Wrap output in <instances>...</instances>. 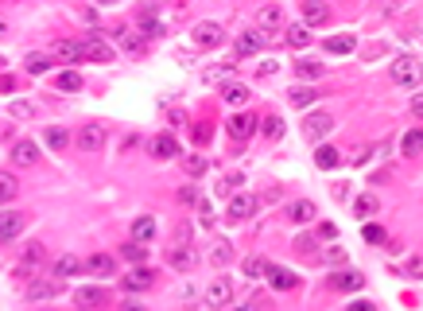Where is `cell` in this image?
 <instances>
[{
	"label": "cell",
	"instance_id": "cell-42",
	"mask_svg": "<svg viewBox=\"0 0 423 311\" xmlns=\"http://www.w3.org/2000/svg\"><path fill=\"white\" fill-rule=\"evenodd\" d=\"M55 86L59 89H82V75L78 70H62V75L55 78Z\"/></svg>",
	"mask_w": 423,
	"mask_h": 311
},
{
	"label": "cell",
	"instance_id": "cell-16",
	"mask_svg": "<svg viewBox=\"0 0 423 311\" xmlns=\"http://www.w3.org/2000/svg\"><path fill=\"white\" fill-rule=\"evenodd\" d=\"M284 20H287L284 4H264L260 12H256V28H264V31H276V28H284Z\"/></svg>",
	"mask_w": 423,
	"mask_h": 311
},
{
	"label": "cell",
	"instance_id": "cell-53",
	"mask_svg": "<svg viewBox=\"0 0 423 311\" xmlns=\"http://www.w3.org/2000/svg\"><path fill=\"white\" fill-rule=\"evenodd\" d=\"M350 311H377V304H369V300H358V304H350Z\"/></svg>",
	"mask_w": 423,
	"mask_h": 311
},
{
	"label": "cell",
	"instance_id": "cell-25",
	"mask_svg": "<svg viewBox=\"0 0 423 311\" xmlns=\"http://www.w3.org/2000/svg\"><path fill=\"white\" fill-rule=\"evenodd\" d=\"M86 268H89L94 276H113V273H117V261H113L109 253H89V257H86Z\"/></svg>",
	"mask_w": 423,
	"mask_h": 311
},
{
	"label": "cell",
	"instance_id": "cell-24",
	"mask_svg": "<svg viewBox=\"0 0 423 311\" xmlns=\"http://www.w3.org/2000/svg\"><path fill=\"white\" fill-rule=\"evenodd\" d=\"M28 218H31V214H23V210H8V214H4V226H0V234H4V245L12 241V237H20V230L28 226Z\"/></svg>",
	"mask_w": 423,
	"mask_h": 311
},
{
	"label": "cell",
	"instance_id": "cell-27",
	"mask_svg": "<svg viewBox=\"0 0 423 311\" xmlns=\"http://www.w3.org/2000/svg\"><path fill=\"white\" fill-rule=\"evenodd\" d=\"M28 300H51V296H59L62 292V284L59 280H35V284H28Z\"/></svg>",
	"mask_w": 423,
	"mask_h": 311
},
{
	"label": "cell",
	"instance_id": "cell-39",
	"mask_svg": "<svg viewBox=\"0 0 423 311\" xmlns=\"http://www.w3.org/2000/svg\"><path fill=\"white\" fill-rule=\"evenodd\" d=\"M314 160H319V168H338V163H342V152H338V148H326V144H322Z\"/></svg>",
	"mask_w": 423,
	"mask_h": 311
},
{
	"label": "cell",
	"instance_id": "cell-19",
	"mask_svg": "<svg viewBox=\"0 0 423 311\" xmlns=\"http://www.w3.org/2000/svg\"><path fill=\"white\" fill-rule=\"evenodd\" d=\"M268 284H272V292H295V288H300V276H295L292 268H280V265H272V273H268Z\"/></svg>",
	"mask_w": 423,
	"mask_h": 311
},
{
	"label": "cell",
	"instance_id": "cell-31",
	"mask_svg": "<svg viewBox=\"0 0 423 311\" xmlns=\"http://www.w3.org/2000/svg\"><path fill=\"white\" fill-rule=\"evenodd\" d=\"M121 257L128 261L132 268H136V265H144V257H148V245H140V241H124V245H121Z\"/></svg>",
	"mask_w": 423,
	"mask_h": 311
},
{
	"label": "cell",
	"instance_id": "cell-32",
	"mask_svg": "<svg viewBox=\"0 0 423 311\" xmlns=\"http://www.w3.org/2000/svg\"><path fill=\"white\" fill-rule=\"evenodd\" d=\"M303 20H307V23H330V8L307 0V4H303Z\"/></svg>",
	"mask_w": 423,
	"mask_h": 311
},
{
	"label": "cell",
	"instance_id": "cell-51",
	"mask_svg": "<svg viewBox=\"0 0 423 311\" xmlns=\"http://www.w3.org/2000/svg\"><path fill=\"white\" fill-rule=\"evenodd\" d=\"M412 117H416V121H423V94H416V97H412Z\"/></svg>",
	"mask_w": 423,
	"mask_h": 311
},
{
	"label": "cell",
	"instance_id": "cell-13",
	"mask_svg": "<svg viewBox=\"0 0 423 311\" xmlns=\"http://www.w3.org/2000/svg\"><path fill=\"white\" fill-rule=\"evenodd\" d=\"M82 273H89V268L78 253H62V257L55 261V280H74V276H82Z\"/></svg>",
	"mask_w": 423,
	"mask_h": 311
},
{
	"label": "cell",
	"instance_id": "cell-34",
	"mask_svg": "<svg viewBox=\"0 0 423 311\" xmlns=\"http://www.w3.org/2000/svg\"><path fill=\"white\" fill-rule=\"evenodd\" d=\"M284 39H287L292 47H307V43H311V31H307L303 23H287V28H284Z\"/></svg>",
	"mask_w": 423,
	"mask_h": 311
},
{
	"label": "cell",
	"instance_id": "cell-20",
	"mask_svg": "<svg viewBox=\"0 0 423 311\" xmlns=\"http://www.w3.org/2000/svg\"><path fill=\"white\" fill-rule=\"evenodd\" d=\"M160 234V222H155L152 214H140L136 222H132V241H140V245H148L152 237Z\"/></svg>",
	"mask_w": 423,
	"mask_h": 311
},
{
	"label": "cell",
	"instance_id": "cell-12",
	"mask_svg": "<svg viewBox=\"0 0 423 311\" xmlns=\"http://www.w3.org/2000/svg\"><path fill=\"white\" fill-rule=\"evenodd\" d=\"M253 210H256V199L241 191V195H234V199L226 202V222H248Z\"/></svg>",
	"mask_w": 423,
	"mask_h": 311
},
{
	"label": "cell",
	"instance_id": "cell-7",
	"mask_svg": "<svg viewBox=\"0 0 423 311\" xmlns=\"http://www.w3.org/2000/svg\"><path fill=\"white\" fill-rule=\"evenodd\" d=\"M314 218H319V207H314L311 199H295V202L284 207V222L287 226H307V222H314Z\"/></svg>",
	"mask_w": 423,
	"mask_h": 311
},
{
	"label": "cell",
	"instance_id": "cell-18",
	"mask_svg": "<svg viewBox=\"0 0 423 311\" xmlns=\"http://www.w3.org/2000/svg\"><path fill=\"white\" fill-rule=\"evenodd\" d=\"M51 55H55V59H62V62H74V59H86V47H82L78 39H55Z\"/></svg>",
	"mask_w": 423,
	"mask_h": 311
},
{
	"label": "cell",
	"instance_id": "cell-4",
	"mask_svg": "<svg viewBox=\"0 0 423 311\" xmlns=\"http://www.w3.org/2000/svg\"><path fill=\"white\" fill-rule=\"evenodd\" d=\"M206 304H210V307L234 304V280H229L226 273H218V276L210 280V288H206Z\"/></svg>",
	"mask_w": 423,
	"mask_h": 311
},
{
	"label": "cell",
	"instance_id": "cell-38",
	"mask_svg": "<svg viewBox=\"0 0 423 311\" xmlns=\"http://www.w3.org/2000/svg\"><path fill=\"white\" fill-rule=\"evenodd\" d=\"M287 102H292V105H311L314 89L311 86H292V89H287Z\"/></svg>",
	"mask_w": 423,
	"mask_h": 311
},
{
	"label": "cell",
	"instance_id": "cell-37",
	"mask_svg": "<svg viewBox=\"0 0 423 311\" xmlns=\"http://www.w3.org/2000/svg\"><path fill=\"white\" fill-rule=\"evenodd\" d=\"M210 261H214V265H229V261H234V245H229V241H214V249H210Z\"/></svg>",
	"mask_w": 423,
	"mask_h": 311
},
{
	"label": "cell",
	"instance_id": "cell-1",
	"mask_svg": "<svg viewBox=\"0 0 423 311\" xmlns=\"http://www.w3.org/2000/svg\"><path fill=\"white\" fill-rule=\"evenodd\" d=\"M74 144H78V152L97 156V152L105 148V125H97V121H86V125H78V133H74Z\"/></svg>",
	"mask_w": 423,
	"mask_h": 311
},
{
	"label": "cell",
	"instance_id": "cell-33",
	"mask_svg": "<svg viewBox=\"0 0 423 311\" xmlns=\"http://www.w3.org/2000/svg\"><path fill=\"white\" fill-rule=\"evenodd\" d=\"M264 47V39L256 36V31H241V36H237V55H256Z\"/></svg>",
	"mask_w": 423,
	"mask_h": 311
},
{
	"label": "cell",
	"instance_id": "cell-8",
	"mask_svg": "<svg viewBox=\"0 0 423 311\" xmlns=\"http://www.w3.org/2000/svg\"><path fill=\"white\" fill-rule=\"evenodd\" d=\"M190 43L198 47V51H214V47L221 43V28L214 20H202V23H194V31H190Z\"/></svg>",
	"mask_w": 423,
	"mask_h": 311
},
{
	"label": "cell",
	"instance_id": "cell-52",
	"mask_svg": "<svg viewBox=\"0 0 423 311\" xmlns=\"http://www.w3.org/2000/svg\"><path fill=\"white\" fill-rule=\"evenodd\" d=\"M179 199L187 202V207H194V202H198V191H190V187H182V191H179Z\"/></svg>",
	"mask_w": 423,
	"mask_h": 311
},
{
	"label": "cell",
	"instance_id": "cell-49",
	"mask_svg": "<svg viewBox=\"0 0 423 311\" xmlns=\"http://www.w3.org/2000/svg\"><path fill=\"white\" fill-rule=\"evenodd\" d=\"M276 70H280V62L264 59V62H260V67H256V75H260V78H272V75H276Z\"/></svg>",
	"mask_w": 423,
	"mask_h": 311
},
{
	"label": "cell",
	"instance_id": "cell-45",
	"mask_svg": "<svg viewBox=\"0 0 423 311\" xmlns=\"http://www.w3.org/2000/svg\"><path fill=\"white\" fill-rule=\"evenodd\" d=\"M16 195H20V183H16L12 175H4V179H0V199H4V207L16 199Z\"/></svg>",
	"mask_w": 423,
	"mask_h": 311
},
{
	"label": "cell",
	"instance_id": "cell-48",
	"mask_svg": "<svg viewBox=\"0 0 423 311\" xmlns=\"http://www.w3.org/2000/svg\"><path fill=\"white\" fill-rule=\"evenodd\" d=\"M326 261H330V265H342V261H346V249H342V245H330V249H326Z\"/></svg>",
	"mask_w": 423,
	"mask_h": 311
},
{
	"label": "cell",
	"instance_id": "cell-9",
	"mask_svg": "<svg viewBox=\"0 0 423 311\" xmlns=\"http://www.w3.org/2000/svg\"><path fill=\"white\" fill-rule=\"evenodd\" d=\"M392 78L400 82V86H419V82H423V67H419V59H412V55L396 59V62H392Z\"/></svg>",
	"mask_w": 423,
	"mask_h": 311
},
{
	"label": "cell",
	"instance_id": "cell-46",
	"mask_svg": "<svg viewBox=\"0 0 423 311\" xmlns=\"http://www.w3.org/2000/svg\"><path fill=\"white\" fill-rule=\"evenodd\" d=\"M326 51H334V55H346V51H353V36H338V39H326Z\"/></svg>",
	"mask_w": 423,
	"mask_h": 311
},
{
	"label": "cell",
	"instance_id": "cell-10",
	"mask_svg": "<svg viewBox=\"0 0 423 311\" xmlns=\"http://www.w3.org/2000/svg\"><path fill=\"white\" fill-rule=\"evenodd\" d=\"M74 304H78L82 311H101V307H109V292L97 288V284H89V288H74Z\"/></svg>",
	"mask_w": 423,
	"mask_h": 311
},
{
	"label": "cell",
	"instance_id": "cell-29",
	"mask_svg": "<svg viewBox=\"0 0 423 311\" xmlns=\"http://www.w3.org/2000/svg\"><path fill=\"white\" fill-rule=\"evenodd\" d=\"M419 152H423V129L412 125L408 133H404V141H400V156H408V160H412V156H419Z\"/></svg>",
	"mask_w": 423,
	"mask_h": 311
},
{
	"label": "cell",
	"instance_id": "cell-35",
	"mask_svg": "<svg viewBox=\"0 0 423 311\" xmlns=\"http://www.w3.org/2000/svg\"><path fill=\"white\" fill-rule=\"evenodd\" d=\"M51 55H28V59H23V70H28V75H47V70H51Z\"/></svg>",
	"mask_w": 423,
	"mask_h": 311
},
{
	"label": "cell",
	"instance_id": "cell-22",
	"mask_svg": "<svg viewBox=\"0 0 423 311\" xmlns=\"http://www.w3.org/2000/svg\"><path fill=\"white\" fill-rule=\"evenodd\" d=\"M82 47H86V59H94V62H113V47L105 43V39L86 36V39H82Z\"/></svg>",
	"mask_w": 423,
	"mask_h": 311
},
{
	"label": "cell",
	"instance_id": "cell-47",
	"mask_svg": "<svg viewBox=\"0 0 423 311\" xmlns=\"http://www.w3.org/2000/svg\"><path fill=\"white\" fill-rule=\"evenodd\" d=\"M47 144H51V148H59V152H62L66 144H70V136H66L62 129H47Z\"/></svg>",
	"mask_w": 423,
	"mask_h": 311
},
{
	"label": "cell",
	"instance_id": "cell-15",
	"mask_svg": "<svg viewBox=\"0 0 423 311\" xmlns=\"http://www.w3.org/2000/svg\"><path fill=\"white\" fill-rule=\"evenodd\" d=\"M221 97H226V105H234V109H245V105L253 102V89H248L245 82H221Z\"/></svg>",
	"mask_w": 423,
	"mask_h": 311
},
{
	"label": "cell",
	"instance_id": "cell-56",
	"mask_svg": "<svg viewBox=\"0 0 423 311\" xmlns=\"http://www.w3.org/2000/svg\"><path fill=\"white\" fill-rule=\"evenodd\" d=\"M78 311H82V307H78Z\"/></svg>",
	"mask_w": 423,
	"mask_h": 311
},
{
	"label": "cell",
	"instance_id": "cell-41",
	"mask_svg": "<svg viewBox=\"0 0 423 311\" xmlns=\"http://www.w3.org/2000/svg\"><path fill=\"white\" fill-rule=\"evenodd\" d=\"M182 171H187L190 179H198L206 171V160H202V156H182Z\"/></svg>",
	"mask_w": 423,
	"mask_h": 311
},
{
	"label": "cell",
	"instance_id": "cell-14",
	"mask_svg": "<svg viewBox=\"0 0 423 311\" xmlns=\"http://www.w3.org/2000/svg\"><path fill=\"white\" fill-rule=\"evenodd\" d=\"M365 276L358 268H342V273H330V292H361Z\"/></svg>",
	"mask_w": 423,
	"mask_h": 311
},
{
	"label": "cell",
	"instance_id": "cell-44",
	"mask_svg": "<svg viewBox=\"0 0 423 311\" xmlns=\"http://www.w3.org/2000/svg\"><path fill=\"white\" fill-rule=\"evenodd\" d=\"M404 273H408L412 280H423V253H412V257L404 261Z\"/></svg>",
	"mask_w": 423,
	"mask_h": 311
},
{
	"label": "cell",
	"instance_id": "cell-11",
	"mask_svg": "<svg viewBox=\"0 0 423 311\" xmlns=\"http://www.w3.org/2000/svg\"><path fill=\"white\" fill-rule=\"evenodd\" d=\"M330 133H334V117H330V113H311V117H307L303 121V136H307V141H314V144H319L322 141V136H330Z\"/></svg>",
	"mask_w": 423,
	"mask_h": 311
},
{
	"label": "cell",
	"instance_id": "cell-43",
	"mask_svg": "<svg viewBox=\"0 0 423 311\" xmlns=\"http://www.w3.org/2000/svg\"><path fill=\"white\" fill-rule=\"evenodd\" d=\"M260 133H264V141H276V136L284 133V121L272 113V117H264V129H260Z\"/></svg>",
	"mask_w": 423,
	"mask_h": 311
},
{
	"label": "cell",
	"instance_id": "cell-40",
	"mask_svg": "<svg viewBox=\"0 0 423 311\" xmlns=\"http://www.w3.org/2000/svg\"><path fill=\"white\" fill-rule=\"evenodd\" d=\"M295 75H300V78H319V75H322V62L300 59V62H295Z\"/></svg>",
	"mask_w": 423,
	"mask_h": 311
},
{
	"label": "cell",
	"instance_id": "cell-50",
	"mask_svg": "<svg viewBox=\"0 0 423 311\" xmlns=\"http://www.w3.org/2000/svg\"><path fill=\"white\" fill-rule=\"evenodd\" d=\"M365 241H385V230L380 226H365Z\"/></svg>",
	"mask_w": 423,
	"mask_h": 311
},
{
	"label": "cell",
	"instance_id": "cell-2",
	"mask_svg": "<svg viewBox=\"0 0 423 311\" xmlns=\"http://www.w3.org/2000/svg\"><path fill=\"white\" fill-rule=\"evenodd\" d=\"M155 280H160V273H155V268L136 265V268H128V273L121 276V288H124V292H148Z\"/></svg>",
	"mask_w": 423,
	"mask_h": 311
},
{
	"label": "cell",
	"instance_id": "cell-26",
	"mask_svg": "<svg viewBox=\"0 0 423 311\" xmlns=\"http://www.w3.org/2000/svg\"><path fill=\"white\" fill-rule=\"evenodd\" d=\"M241 183H245L241 171H221V179H218V195L229 202L234 195H241Z\"/></svg>",
	"mask_w": 423,
	"mask_h": 311
},
{
	"label": "cell",
	"instance_id": "cell-55",
	"mask_svg": "<svg viewBox=\"0 0 423 311\" xmlns=\"http://www.w3.org/2000/svg\"><path fill=\"white\" fill-rule=\"evenodd\" d=\"M234 311H256V300H253V304H241V307H234Z\"/></svg>",
	"mask_w": 423,
	"mask_h": 311
},
{
	"label": "cell",
	"instance_id": "cell-5",
	"mask_svg": "<svg viewBox=\"0 0 423 311\" xmlns=\"http://www.w3.org/2000/svg\"><path fill=\"white\" fill-rule=\"evenodd\" d=\"M253 133H256V117H253V113H234V117L226 121V136L234 144H245Z\"/></svg>",
	"mask_w": 423,
	"mask_h": 311
},
{
	"label": "cell",
	"instance_id": "cell-3",
	"mask_svg": "<svg viewBox=\"0 0 423 311\" xmlns=\"http://www.w3.org/2000/svg\"><path fill=\"white\" fill-rule=\"evenodd\" d=\"M163 265H171L175 273H187V268L194 265V249H190L187 241H179V237H175V241L163 249Z\"/></svg>",
	"mask_w": 423,
	"mask_h": 311
},
{
	"label": "cell",
	"instance_id": "cell-36",
	"mask_svg": "<svg viewBox=\"0 0 423 311\" xmlns=\"http://www.w3.org/2000/svg\"><path fill=\"white\" fill-rule=\"evenodd\" d=\"M8 117L12 121H31V117H39V109L31 102H12L8 105Z\"/></svg>",
	"mask_w": 423,
	"mask_h": 311
},
{
	"label": "cell",
	"instance_id": "cell-17",
	"mask_svg": "<svg viewBox=\"0 0 423 311\" xmlns=\"http://www.w3.org/2000/svg\"><path fill=\"white\" fill-rule=\"evenodd\" d=\"M12 163H16V168H35V163H39V144L35 141H16Z\"/></svg>",
	"mask_w": 423,
	"mask_h": 311
},
{
	"label": "cell",
	"instance_id": "cell-21",
	"mask_svg": "<svg viewBox=\"0 0 423 311\" xmlns=\"http://www.w3.org/2000/svg\"><path fill=\"white\" fill-rule=\"evenodd\" d=\"M117 36H121V43H124V51H128V55H144V51H148V36H144V31H136V28H117Z\"/></svg>",
	"mask_w": 423,
	"mask_h": 311
},
{
	"label": "cell",
	"instance_id": "cell-28",
	"mask_svg": "<svg viewBox=\"0 0 423 311\" xmlns=\"http://www.w3.org/2000/svg\"><path fill=\"white\" fill-rule=\"evenodd\" d=\"M353 214H358V218H373V214H380V199H377L373 191L358 195V199H353Z\"/></svg>",
	"mask_w": 423,
	"mask_h": 311
},
{
	"label": "cell",
	"instance_id": "cell-23",
	"mask_svg": "<svg viewBox=\"0 0 423 311\" xmlns=\"http://www.w3.org/2000/svg\"><path fill=\"white\" fill-rule=\"evenodd\" d=\"M43 261H47V245L43 241H31V245H23L16 268H35V265H43Z\"/></svg>",
	"mask_w": 423,
	"mask_h": 311
},
{
	"label": "cell",
	"instance_id": "cell-54",
	"mask_svg": "<svg viewBox=\"0 0 423 311\" xmlns=\"http://www.w3.org/2000/svg\"><path fill=\"white\" fill-rule=\"evenodd\" d=\"M117 311H144V307H140V304H136V300H124V304H121Z\"/></svg>",
	"mask_w": 423,
	"mask_h": 311
},
{
	"label": "cell",
	"instance_id": "cell-6",
	"mask_svg": "<svg viewBox=\"0 0 423 311\" xmlns=\"http://www.w3.org/2000/svg\"><path fill=\"white\" fill-rule=\"evenodd\" d=\"M148 156H152L155 163H167V160H175L179 156V141L171 133H155L152 141H148Z\"/></svg>",
	"mask_w": 423,
	"mask_h": 311
},
{
	"label": "cell",
	"instance_id": "cell-30",
	"mask_svg": "<svg viewBox=\"0 0 423 311\" xmlns=\"http://www.w3.org/2000/svg\"><path fill=\"white\" fill-rule=\"evenodd\" d=\"M241 273L253 276V280H264V276L272 273V265H268L264 257H245V261H241Z\"/></svg>",
	"mask_w": 423,
	"mask_h": 311
}]
</instances>
